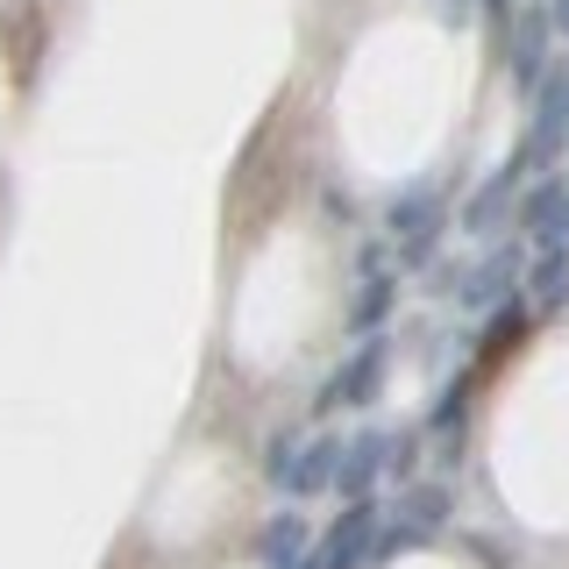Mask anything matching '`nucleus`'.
Segmentation results:
<instances>
[{"label": "nucleus", "instance_id": "obj_13", "mask_svg": "<svg viewBox=\"0 0 569 569\" xmlns=\"http://www.w3.org/2000/svg\"><path fill=\"white\" fill-rule=\"evenodd\" d=\"M569 200V186H562V178H556V186H541V192H533V200L520 207V228H533V236H541V228L548 221H556V207Z\"/></svg>", "mask_w": 569, "mask_h": 569}, {"label": "nucleus", "instance_id": "obj_8", "mask_svg": "<svg viewBox=\"0 0 569 569\" xmlns=\"http://www.w3.org/2000/svg\"><path fill=\"white\" fill-rule=\"evenodd\" d=\"M512 284H520V249H491V257L470 271V284H462V307H491V299H506Z\"/></svg>", "mask_w": 569, "mask_h": 569}, {"label": "nucleus", "instance_id": "obj_2", "mask_svg": "<svg viewBox=\"0 0 569 569\" xmlns=\"http://www.w3.org/2000/svg\"><path fill=\"white\" fill-rule=\"evenodd\" d=\"M370 533H378V506L356 498V506L342 512V527H335L313 556H299V569H356V562H363V548H370Z\"/></svg>", "mask_w": 569, "mask_h": 569}, {"label": "nucleus", "instance_id": "obj_6", "mask_svg": "<svg viewBox=\"0 0 569 569\" xmlns=\"http://www.w3.org/2000/svg\"><path fill=\"white\" fill-rule=\"evenodd\" d=\"M506 36H512V86H541V43H548V8L533 0L527 14H512L506 22Z\"/></svg>", "mask_w": 569, "mask_h": 569}, {"label": "nucleus", "instance_id": "obj_12", "mask_svg": "<svg viewBox=\"0 0 569 569\" xmlns=\"http://www.w3.org/2000/svg\"><path fill=\"white\" fill-rule=\"evenodd\" d=\"M533 299H541V307H562V299H569V249H541V271H533Z\"/></svg>", "mask_w": 569, "mask_h": 569}, {"label": "nucleus", "instance_id": "obj_1", "mask_svg": "<svg viewBox=\"0 0 569 569\" xmlns=\"http://www.w3.org/2000/svg\"><path fill=\"white\" fill-rule=\"evenodd\" d=\"M569 150V71L533 86V129H527V164H548V157Z\"/></svg>", "mask_w": 569, "mask_h": 569}, {"label": "nucleus", "instance_id": "obj_7", "mask_svg": "<svg viewBox=\"0 0 569 569\" xmlns=\"http://www.w3.org/2000/svg\"><path fill=\"white\" fill-rule=\"evenodd\" d=\"M520 171H527V157H512L506 171H491V186L477 192L470 207H462V228H477V236H491L498 221H506V207H512V192H520Z\"/></svg>", "mask_w": 569, "mask_h": 569}, {"label": "nucleus", "instance_id": "obj_14", "mask_svg": "<svg viewBox=\"0 0 569 569\" xmlns=\"http://www.w3.org/2000/svg\"><path fill=\"white\" fill-rule=\"evenodd\" d=\"M541 249H569V200L556 207V221L541 228Z\"/></svg>", "mask_w": 569, "mask_h": 569}, {"label": "nucleus", "instance_id": "obj_5", "mask_svg": "<svg viewBox=\"0 0 569 569\" xmlns=\"http://www.w3.org/2000/svg\"><path fill=\"white\" fill-rule=\"evenodd\" d=\"M435 228H441V192H406L391 207V236H399L406 257H427L435 249Z\"/></svg>", "mask_w": 569, "mask_h": 569}, {"label": "nucleus", "instance_id": "obj_11", "mask_svg": "<svg viewBox=\"0 0 569 569\" xmlns=\"http://www.w3.org/2000/svg\"><path fill=\"white\" fill-rule=\"evenodd\" d=\"M335 470H342V449H335V441H313V449L292 462L284 485H292V491H320V485H335Z\"/></svg>", "mask_w": 569, "mask_h": 569}, {"label": "nucleus", "instance_id": "obj_9", "mask_svg": "<svg viewBox=\"0 0 569 569\" xmlns=\"http://www.w3.org/2000/svg\"><path fill=\"white\" fill-rule=\"evenodd\" d=\"M385 449H391V435H363V441H349V449H342V470H335V491L363 498V491H370V477L385 470Z\"/></svg>", "mask_w": 569, "mask_h": 569}, {"label": "nucleus", "instance_id": "obj_4", "mask_svg": "<svg viewBox=\"0 0 569 569\" xmlns=\"http://www.w3.org/2000/svg\"><path fill=\"white\" fill-rule=\"evenodd\" d=\"M378 378H385V342H363V349H356L349 363L328 378V391H320V406H363L370 391H378Z\"/></svg>", "mask_w": 569, "mask_h": 569}, {"label": "nucleus", "instance_id": "obj_3", "mask_svg": "<svg viewBox=\"0 0 569 569\" xmlns=\"http://www.w3.org/2000/svg\"><path fill=\"white\" fill-rule=\"evenodd\" d=\"M399 512H406V520H399V527H391L385 541H378V556H399V548H420L427 533L441 527V512H449V491H441V485H420V491L406 498Z\"/></svg>", "mask_w": 569, "mask_h": 569}, {"label": "nucleus", "instance_id": "obj_10", "mask_svg": "<svg viewBox=\"0 0 569 569\" xmlns=\"http://www.w3.org/2000/svg\"><path fill=\"white\" fill-rule=\"evenodd\" d=\"M299 548H307V527H299V512H278V520L263 527L257 556L271 562V569H299Z\"/></svg>", "mask_w": 569, "mask_h": 569}, {"label": "nucleus", "instance_id": "obj_15", "mask_svg": "<svg viewBox=\"0 0 569 569\" xmlns=\"http://www.w3.org/2000/svg\"><path fill=\"white\" fill-rule=\"evenodd\" d=\"M385 299H391V284L378 278V284H370V292H363V307H356V320H378V313H385Z\"/></svg>", "mask_w": 569, "mask_h": 569}, {"label": "nucleus", "instance_id": "obj_16", "mask_svg": "<svg viewBox=\"0 0 569 569\" xmlns=\"http://www.w3.org/2000/svg\"><path fill=\"white\" fill-rule=\"evenodd\" d=\"M541 8H548V29L569 36V0H541Z\"/></svg>", "mask_w": 569, "mask_h": 569}]
</instances>
